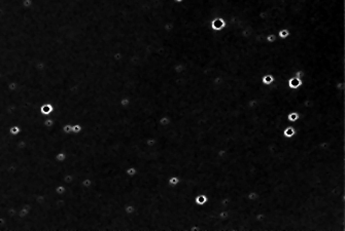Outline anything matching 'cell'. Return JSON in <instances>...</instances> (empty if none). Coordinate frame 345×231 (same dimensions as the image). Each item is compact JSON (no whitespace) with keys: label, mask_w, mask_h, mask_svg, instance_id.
Listing matches in <instances>:
<instances>
[{"label":"cell","mask_w":345,"mask_h":231,"mask_svg":"<svg viewBox=\"0 0 345 231\" xmlns=\"http://www.w3.org/2000/svg\"><path fill=\"white\" fill-rule=\"evenodd\" d=\"M246 197H247V199L250 200V201L254 202V201H256V200L259 198V194H258V192H256V191H250L248 193H247Z\"/></svg>","instance_id":"cell-12"},{"label":"cell","mask_w":345,"mask_h":231,"mask_svg":"<svg viewBox=\"0 0 345 231\" xmlns=\"http://www.w3.org/2000/svg\"><path fill=\"white\" fill-rule=\"evenodd\" d=\"M125 173L128 177H134V176H136V174H137V169H136L135 167H128L127 169H126Z\"/></svg>","instance_id":"cell-11"},{"label":"cell","mask_w":345,"mask_h":231,"mask_svg":"<svg viewBox=\"0 0 345 231\" xmlns=\"http://www.w3.org/2000/svg\"><path fill=\"white\" fill-rule=\"evenodd\" d=\"M210 29L212 30V31H215V32H220L222 31V30H224L226 28V26H227V23H226V20L224 18H222V17H215V18H213L211 21H210Z\"/></svg>","instance_id":"cell-1"},{"label":"cell","mask_w":345,"mask_h":231,"mask_svg":"<svg viewBox=\"0 0 345 231\" xmlns=\"http://www.w3.org/2000/svg\"><path fill=\"white\" fill-rule=\"evenodd\" d=\"M296 133H297V129L294 125H287V127H285L282 131L283 137L286 139L294 138L295 136H296Z\"/></svg>","instance_id":"cell-3"},{"label":"cell","mask_w":345,"mask_h":231,"mask_svg":"<svg viewBox=\"0 0 345 231\" xmlns=\"http://www.w3.org/2000/svg\"><path fill=\"white\" fill-rule=\"evenodd\" d=\"M304 84V81L303 79L296 76H292L287 79V86L289 89H299L302 87V85Z\"/></svg>","instance_id":"cell-2"},{"label":"cell","mask_w":345,"mask_h":231,"mask_svg":"<svg viewBox=\"0 0 345 231\" xmlns=\"http://www.w3.org/2000/svg\"><path fill=\"white\" fill-rule=\"evenodd\" d=\"M57 160H61V161H63V160H66V153H60L57 155Z\"/></svg>","instance_id":"cell-15"},{"label":"cell","mask_w":345,"mask_h":231,"mask_svg":"<svg viewBox=\"0 0 345 231\" xmlns=\"http://www.w3.org/2000/svg\"><path fill=\"white\" fill-rule=\"evenodd\" d=\"M277 39H278V37H277V34H275V33H269V34H267L265 37L266 42H268V43L275 42Z\"/></svg>","instance_id":"cell-10"},{"label":"cell","mask_w":345,"mask_h":231,"mask_svg":"<svg viewBox=\"0 0 345 231\" xmlns=\"http://www.w3.org/2000/svg\"><path fill=\"white\" fill-rule=\"evenodd\" d=\"M291 35V31H289L287 28H282V29L278 30V32H277V37H278V39H286L289 36Z\"/></svg>","instance_id":"cell-6"},{"label":"cell","mask_w":345,"mask_h":231,"mask_svg":"<svg viewBox=\"0 0 345 231\" xmlns=\"http://www.w3.org/2000/svg\"><path fill=\"white\" fill-rule=\"evenodd\" d=\"M173 1H174L175 3H181V2H183L185 0H173Z\"/></svg>","instance_id":"cell-17"},{"label":"cell","mask_w":345,"mask_h":231,"mask_svg":"<svg viewBox=\"0 0 345 231\" xmlns=\"http://www.w3.org/2000/svg\"><path fill=\"white\" fill-rule=\"evenodd\" d=\"M238 1H239V0H238ZM239 2H240V1H239ZM240 3H241V2H240ZM178 5H179V4H178ZM179 8H181V6H179ZM247 8H248V7H247ZM252 10H254V9H252ZM181 12H183V11L181 10ZM256 11H258V10H256ZM259 12H260V15H259V16H256V17H250V19H261V18L266 19V18H268V17L270 16V13L267 12V11H259ZM189 16H191V15H189ZM193 17H198V16H193ZM204 18H205V17H204ZM244 18H245V17H244ZM208 19H209V18H208Z\"/></svg>","instance_id":"cell-9"},{"label":"cell","mask_w":345,"mask_h":231,"mask_svg":"<svg viewBox=\"0 0 345 231\" xmlns=\"http://www.w3.org/2000/svg\"><path fill=\"white\" fill-rule=\"evenodd\" d=\"M19 131H20V129L17 127H13L10 129V133L11 135H17V133H19Z\"/></svg>","instance_id":"cell-16"},{"label":"cell","mask_w":345,"mask_h":231,"mask_svg":"<svg viewBox=\"0 0 345 231\" xmlns=\"http://www.w3.org/2000/svg\"><path fill=\"white\" fill-rule=\"evenodd\" d=\"M179 183H181V179L177 176H171L168 179V185L170 187H176L177 185H179Z\"/></svg>","instance_id":"cell-8"},{"label":"cell","mask_w":345,"mask_h":231,"mask_svg":"<svg viewBox=\"0 0 345 231\" xmlns=\"http://www.w3.org/2000/svg\"><path fill=\"white\" fill-rule=\"evenodd\" d=\"M158 123L160 125H162V127L169 125L170 123H171V118H170L169 116H167V115H163V116H161V117L159 118Z\"/></svg>","instance_id":"cell-7"},{"label":"cell","mask_w":345,"mask_h":231,"mask_svg":"<svg viewBox=\"0 0 345 231\" xmlns=\"http://www.w3.org/2000/svg\"><path fill=\"white\" fill-rule=\"evenodd\" d=\"M51 110H52V106H51V105H49V104L45 105V106L41 108V111H43V114H49V112H51Z\"/></svg>","instance_id":"cell-14"},{"label":"cell","mask_w":345,"mask_h":231,"mask_svg":"<svg viewBox=\"0 0 345 231\" xmlns=\"http://www.w3.org/2000/svg\"><path fill=\"white\" fill-rule=\"evenodd\" d=\"M207 201H208V196H207L205 193L197 194V195L195 196V198H194L195 205H199V207H201V205H204Z\"/></svg>","instance_id":"cell-4"},{"label":"cell","mask_w":345,"mask_h":231,"mask_svg":"<svg viewBox=\"0 0 345 231\" xmlns=\"http://www.w3.org/2000/svg\"><path fill=\"white\" fill-rule=\"evenodd\" d=\"M294 76L301 78V79H304V77H305V72L303 71V70H297V71L294 73Z\"/></svg>","instance_id":"cell-13"},{"label":"cell","mask_w":345,"mask_h":231,"mask_svg":"<svg viewBox=\"0 0 345 231\" xmlns=\"http://www.w3.org/2000/svg\"><path fill=\"white\" fill-rule=\"evenodd\" d=\"M261 81H262V83H263L264 85H266V86H270V85H272L274 82H275V77H274V75H272V74H264L263 76H262V78H261Z\"/></svg>","instance_id":"cell-5"}]
</instances>
